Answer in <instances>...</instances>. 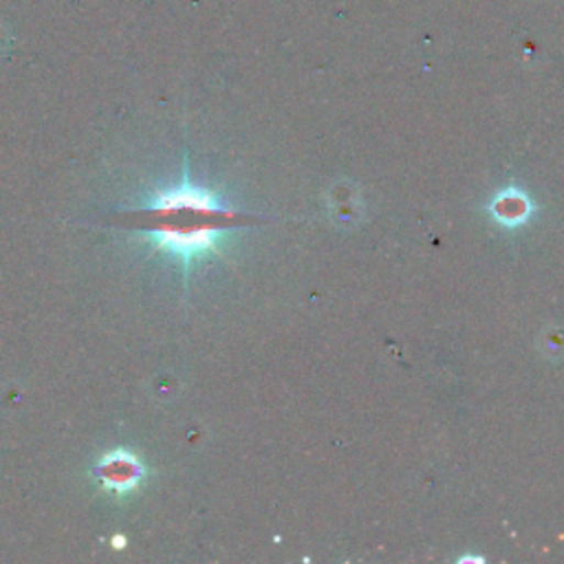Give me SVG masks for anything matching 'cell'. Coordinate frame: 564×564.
Masks as SVG:
<instances>
[{
  "instance_id": "obj_1",
  "label": "cell",
  "mask_w": 564,
  "mask_h": 564,
  "mask_svg": "<svg viewBox=\"0 0 564 564\" xmlns=\"http://www.w3.org/2000/svg\"><path fill=\"white\" fill-rule=\"evenodd\" d=\"M230 208L217 192L192 184L188 175L168 190H157L153 199L133 210V230L155 243L157 252H166L188 267L192 261L219 254L221 241L256 223Z\"/></svg>"
},
{
  "instance_id": "obj_2",
  "label": "cell",
  "mask_w": 564,
  "mask_h": 564,
  "mask_svg": "<svg viewBox=\"0 0 564 564\" xmlns=\"http://www.w3.org/2000/svg\"><path fill=\"white\" fill-rule=\"evenodd\" d=\"M96 476L104 491L124 496L140 487L144 478V465L135 454L126 450H113L100 458L96 465Z\"/></svg>"
}]
</instances>
